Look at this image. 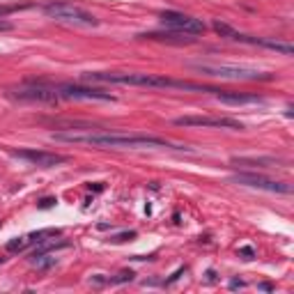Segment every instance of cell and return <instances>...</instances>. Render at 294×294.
<instances>
[{"label":"cell","instance_id":"21","mask_svg":"<svg viewBox=\"0 0 294 294\" xmlns=\"http://www.w3.org/2000/svg\"><path fill=\"white\" fill-rule=\"evenodd\" d=\"M133 237H136V232L131 230V232H122L117 237H113V241H126V239H133Z\"/></svg>","mask_w":294,"mask_h":294},{"label":"cell","instance_id":"5","mask_svg":"<svg viewBox=\"0 0 294 294\" xmlns=\"http://www.w3.org/2000/svg\"><path fill=\"white\" fill-rule=\"evenodd\" d=\"M161 23L166 28H173L175 33H184V35H200L205 33V23L200 19H193L189 14H182V12H173V10H166L159 14Z\"/></svg>","mask_w":294,"mask_h":294},{"label":"cell","instance_id":"9","mask_svg":"<svg viewBox=\"0 0 294 294\" xmlns=\"http://www.w3.org/2000/svg\"><path fill=\"white\" fill-rule=\"evenodd\" d=\"M60 99H76V101H115V97L104 90H94V87L83 85H60L55 87Z\"/></svg>","mask_w":294,"mask_h":294},{"label":"cell","instance_id":"11","mask_svg":"<svg viewBox=\"0 0 294 294\" xmlns=\"http://www.w3.org/2000/svg\"><path fill=\"white\" fill-rule=\"evenodd\" d=\"M216 99L221 104L228 106H251V104H264V99L260 94H251V92H228V90H218Z\"/></svg>","mask_w":294,"mask_h":294},{"label":"cell","instance_id":"6","mask_svg":"<svg viewBox=\"0 0 294 294\" xmlns=\"http://www.w3.org/2000/svg\"><path fill=\"white\" fill-rule=\"evenodd\" d=\"M10 97L17 101H33V104H58V90L55 87H46V85H23L17 90H10Z\"/></svg>","mask_w":294,"mask_h":294},{"label":"cell","instance_id":"12","mask_svg":"<svg viewBox=\"0 0 294 294\" xmlns=\"http://www.w3.org/2000/svg\"><path fill=\"white\" fill-rule=\"evenodd\" d=\"M232 164L234 166H248V168H278V166L287 168L289 161L276 159V157H234Z\"/></svg>","mask_w":294,"mask_h":294},{"label":"cell","instance_id":"25","mask_svg":"<svg viewBox=\"0 0 294 294\" xmlns=\"http://www.w3.org/2000/svg\"><path fill=\"white\" fill-rule=\"evenodd\" d=\"M244 280H232V283H230V289H241V287H244Z\"/></svg>","mask_w":294,"mask_h":294},{"label":"cell","instance_id":"13","mask_svg":"<svg viewBox=\"0 0 294 294\" xmlns=\"http://www.w3.org/2000/svg\"><path fill=\"white\" fill-rule=\"evenodd\" d=\"M140 39H154V42H170V44H191L193 35H184V33H145L138 35Z\"/></svg>","mask_w":294,"mask_h":294},{"label":"cell","instance_id":"15","mask_svg":"<svg viewBox=\"0 0 294 294\" xmlns=\"http://www.w3.org/2000/svg\"><path fill=\"white\" fill-rule=\"evenodd\" d=\"M257 46H264V49L278 51V53H283V55H292L294 53L292 44H283V42H276V39H257Z\"/></svg>","mask_w":294,"mask_h":294},{"label":"cell","instance_id":"20","mask_svg":"<svg viewBox=\"0 0 294 294\" xmlns=\"http://www.w3.org/2000/svg\"><path fill=\"white\" fill-rule=\"evenodd\" d=\"M239 255H244V260H253V257H255V251H253L251 246H244V248H239Z\"/></svg>","mask_w":294,"mask_h":294},{"label":"cell","instance_id":"19","mask_svg":"<svg viewBox=\"0 0 294 294\" xmlns=\"http://www.w3.org/2000/svg\"><path fill=\"white\" fill-rule=\"evenodd\" d=\"M126 280H133V271H122V273H117L115 278H108V283H110V285L126 283Z\"/></svg>","mask_w":294,"mask_h":294},{"label":"cell","instance_id":"16","mask_svg":"<svg viewBox=\"0 0 294 294\" xmlns=\"http://www.w3.org/2000/svg\"><path fill=\"white\" fill-rule=\"evenodd\" d=\"M60 230H55V228H49V230H37V232H30V234H26L28 237V241H30V246L33 244H39V241H44V239H53V237H60Z\"/></svg>","mask_w":294,"mask_h":294},{"label":"cell","instance_id":"26","mask_svg":"<svg viewBox=\"0 0 294 294\" xmlns=\"http://www.w3.org/2000/svg\"><path fill=\"white\" fill-rule=\"evenodd\" d=\"M257 287H260V289H264V292H271V285H269V283H260V285H257Z\"/></svg>","mask_w":294,"mask_h":294},{"label":"cell","instance_id":"17","mask_svg":"<svg viewBox=\"0 0 294 294\" xmlns=\"http://www.w3.org/2000/svg\"><path fill=\"white\" fill-rule=\"evenodd\" d=\"M28 246H30V241H28V237H14L12 241H7V253H21L26 251Z\"/></svg>","mask_w":294,"mask_h":294},{"label":"cell","instance_id":"1","mask_svg":"<svg viewBox=\"0 0 294 294\" xmlns=\"http://www.w3.org/2000/svg\"><path fill=\"white\" fill-rule=\"evenodd\" d=\"M53 140L76 142V145L92 147H113V150H140V147H173V150H189L182 145H173L159 136H136V133H78V131H55L51 133Z\"/></svg>","mask_w":294,"mask_h":294},{"label":"cell","instance_id":"2","mask_svg":"<svg viewBox=\"0 0 294 294\" xmlns=\"http://www.w3.org/2000/svg\"><path fill=\"white\" fill-rule=\"evenodd\" d=\"M85 81H97V83H115V85H138V87H175V90H189V92H218L216 87L200 85V83L191 81H177V78L159 76V74H122V71H87L83 74Z\"/></svg>","mask_w":294,"mask_h":294},{"label":"cell","instance_id":"8","mask_svg":"<svg viewBox=\"0 0 294 294\" xmlns=\"http://www.w3.org/2000/svg\"><path fill=\"white\" fill-rule=\"evenodd\" d=\"M177 126H214V129H234L241 131L244 124L232 117H207V115H184L175 120Z\"/></svg>","mask_w":294,"mask_h":294},{"label":"cell","instance_id":"3","mask_svg":"<svg viewBox=\"0 0 294 294\" xmlns=\"http://www.w3.org/2000/svg\"><path fill=\"white\" fill-rule=\"evenodd\" d=\"M189 67L205 74V76L228 78V81H271L273 78V74H269V71L241 65H223V62H189Z\"/></svg>","mask_w":294,"mask_h":294},{"label":"cell","instance_id":"7","mask_svg":"<svg viewBox=\"0 0 294 294\" xmlns=\"http://www.w3.org/2000/svg\"><path fill=\"white\" fill-rule=\"evenodd\" d=\"M232 182L241 186H251V189H262V191H271V193H292V184L287 182H273V180H267L262 175H253V173H239L234 175Z\"/></svg>","mask_w":294,"mask_h":294},{"label":"cell","instance_id":"23","mask_svg":"<svg viewBox=\"0 0 294 294\" xmlns=\"http://www.w3.org/2000/svg\"><path fill=\"white\" fill-rule=\"evenodd\" d=\"M55 202H58L55 198H44V200L39 202V207H42V209H49V207H53Z\"/></svg>","mask_w":294,"mask_h":294},{"label":"cell","instance_id":"22","mask_svg":"<svg viewBox=\"0 0 294 294\" xmlns=\"http://www.w3.org/2000/svg\"><path fill=\"white\" fill-rule=\"evenodd\" d=\"M184 271H186V267H180V269H177V271H175V273H173V276H170V278H168V280H166V285L175 283V280H177V278H180V276H182V273H184Z\"/></svg>","mask_w":294,"mask_h":294},{"label":"cell","instance_id":"24","mask_svg":"<svg viewBox=\"0 0 294 294\" xmlns=\"http://www.w3.org/2000/svg\"><path fill=\"white\" fill-rule=\"evenodd\" d=\"M10 30H14V26H12V23H7V21H3V19H0V33H10Z\"/></svg>","mask_w":294,"mask_h":294},{"label":"cell","instance_id":"4","mask_svg":"<svg viewBox=\"0 0 294 294\" xmlns=\"http://www.w3.org/2000/svg\"><path fill=\"white\" fill-rule=\"evenodd\" d=\"M44 14L53 21L60 23H69V26H85V28H97L99 19L92 17L90 12L81 10L76 5H69V3H51V5L44 7Z\"/></svg>","mask_w":294,"mask_h":294},{"label":"cell","instance_id":"14","mask_svg":"<svg viewBox=\"0 0 294 294\" xmlns=\"http://www.w3.org/2000/svg\"><path fill=\"white\" fill-rule=\"evenodd\" d=\"M30 264L37 269H42V271H46V269L55 267L58 264V257L51 255V253H37V255H30Z\"/></svg>","mask_w":294,"mask_h":294},{"label":"cell","instance_id":"18","mask_svg":"<svg viewBox=\"0 0 294 294\" xmlns=\"http://www.w3.org/2000/svg\"><path fill=\"white\" fill-rule=\"evenodd\" d=\"M33 5H0V19L10 17V14H17V12H23V10H30Z\"/></svg>","mask_w":294,"mask_h":294},{"label":"cell","instance_id":"10","mask_svg":"<svg viewBox=\"0 0 294 294\" xmlns=\"http://www.w3.org/2000/svg\"><path fill=\"white\" fill-rule=\"evenodd\" d=\"M12 157L23 159V161H28V164H33V166H42V168H53V166H60V164L69 161L65 154L42 152V150H17V152H12Z\"/></svg>","mask_w":294,"mask_h":294}]
</instances>
